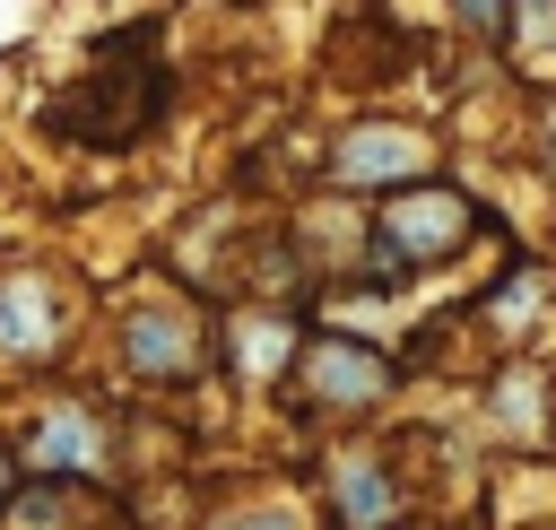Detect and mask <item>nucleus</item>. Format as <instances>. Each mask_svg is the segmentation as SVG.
Masks as SVG:
<instances>
[{
  "label": "nucleus",
  "instance_id": "2",
  "mask_svg": "<svg viewBox=\"0 0 556 530\" xmlns=\"http://www.w3.org/2000/svg\"><path fill=\"white\" fill-rule=\"evenodd\" d=\"M330 174H339L348 191H374V182H408V174H426V130H400V122H356V130L339 139Z\"/></svg>",
  "mask_w": 556,
  "mask_h": 530
},
{
  "label": "nucleus",
  "instance_id": "10",
  "mask_svg": "<svg viewBox=\"0 0 556 530\" xmlns=\"http://www.w3.org/2000/svg\"><path fill=\"white\" fill-rule=\"evenodd\" d=\"M235 530H287V521H235Z\"/></svg>",
  "mask_w": 556,
  "mask_h": 530
},
{
  "label": "nucleus",
  "instance_id": "9",
  "mask_svg": "<svg viewBox=\"0 0 556 530\" xmlns=\"http://www.w3.org/2000/svg\"><path fill=\"white\" fill-rule=\"evenodd\" d=\"M235 356H252V365H278V356H287V321H278V330H269V321L235 330Z\"/></svg>",
  "mask_w": 556,
  "mask_h": 530
},
{
  "label": "nucleus",
  "instance_id": "8",
  "mask_svg": "<svg viewBox=\"0 0 556 530\" xmlns=\"http://www.w3.org/2000/svg\"><path fill=\"white\" fill-rule=\"evenodd\" d=\"M130 365L139 374H191L200 365V330L182 313H130Z\"/></svg>",
  "mask_w": 556,
  "mask_h": 530
},
{
  "label": "nucleus",
  "instance_id": "4",
  "mask_svg": "<svg viewBox=\"0 0 556 530\" xmlns=\"http://www.w3.org/2000/svg\"><path fill=\"white\" fill-rule=\"evenodd\" d=\"M382 235H391L408 261H443V252L469 235V200H452V191H408V200L382 209Z\"/></svg>",
  "mask_w": 556,
  "mask_h": 530
},
{
  "label": "nucleus",
  "instance_id": "1",
  "mask_svg": "<svg viewBox=\"0 0 556 530\" xmlns=\"http://www.w3.org/2000/svg\"><path fill=\"white\" fill-rule=\"evenodd\" d=\"M156 104H165V78L139 52H104V70L61 96V130H78V139H130V130H148Z\"/></svg>",
  "mask_w": 556,
  "mask_h": 530
},
{
  "label": "nucleus",
  "instance_id": "3",
  "mask_svg": "<svg viewBox=\"0 0 556 530\" xmlns=\"http://www.w3.org/2000/svg\"><path fill=\"white\" fill-rule=\"evenodd\" d=\"M295 382H304V400H313V408H374V400L391 391V365H382V356H365V348L313 339V348H304V365H295Z\"/></svg>",
  "mask_w": 556,
  "mask_h": 530
},
{
  "label": "nucleus",
  "instance_id": "6",
  "mask_svg": "<svg viewBox=\"0 0 556 530\" xmlns=\"http://www.w3.org/2000/svg\"><path fill=\"white\" fill-rule=\"evenodd\" d=\"M26 460L35 469H104V426L87 408H43L26 434Z\"/></svg>",
  "mask_w": 556,
  "mask_h": 530
},
{
  "label": "nucleus",
  "instance_id": "11",
  "mask_svg": "<svg viewBox=\"0 0 556 530\" xmlns=\"http://www.w3.org/2000/svg\"><path fill=\"white\" fill-rule=\"evenodd\" d=\"M0 487H9V460H0Z\"/></svg>",
  "mask_w": 556,
  "mask_h": 530
},
{
  "label": "nucleus",
  "instance_id": "7",
  "mask_svg": "<svg viewBox=\"0 0 556 530\" xmlns=\"http://www.w3.org/2000/svg\"><path fill=\"white\" fill-rule=\"evenodd\" d=\"M330 504H339V521H348V530H382L400 495H391V478H382V460H374V452H348V460L330 469Z\"/></svg>",
  "mask_w": 556,
  "mask_h": 530
},
{
  "label": "nucleus",
  "instance_id": "5",
  "mask_svg": "<svg viewBox=\"0 0 556 530\" xmlns=\"http://www.w3.org/2000/svg\"><path fill=\"white\" fill-rule=\"evenodd\" d=\"M61 348V304L43 278H9L0 287V356H43Z\"/></svg>",
  "mask_w": 556,
  "mask_h": 530
}]
</instances>
